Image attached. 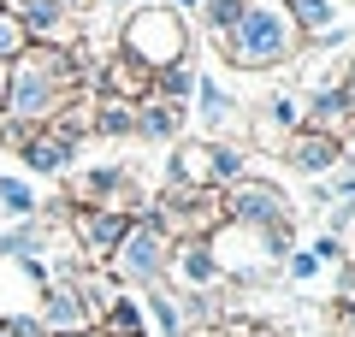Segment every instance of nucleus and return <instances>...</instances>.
Masks as SVG:
<instances>
[{
	"label": "nucleus",
	"instance_id": "obj_1",
	"mask_svg": "<svg viewBox=\"0 0 355 337\" xmlns=\"http://www.w3.org/2000/svg\"><path fill=\"white\" fill-rule=\"evenodd\" d=\"M95 83V65H83L77 48H48V42H30L6 77H0V112L18 119V125L42 130L53 125L71 101H83V89Z\"/></svg>",
	"mask_w": 355,
	"mask_h": 337
},
{
	"label": "nucleus",
	"instance_id": "obj_2",
	"mask_svg": "<svg viewBox=\"0 0 355 337\" xmlns=\"http://www.w3.org/2000/svg\"><path fill=\"white\" fill-rule=\"evenodd\" d=\"M214 48H219V60L237 65V71H279V65H291L308 42H302V30H296V18H291L284 0H243L237 24H231L225 36H214Z\"/></svg>",
	"mask_w": 355,
	"mask_h": 337
},
{
	"label": "nucleus",
	"instance_id": "obj_3",
	"mask_svg": "<svg viewBox=\"0 0 355 337\" xmlns=\"http://www.w3.org/2000/svg\"><path fill=\"white\" fill-rule=\"evenodd\" d=\"M119 53L142 71H166V65H184L190 60V24L172 12V6H142V12L125 18L119 30Z\"/></svg>",
	"mask_w": 355,
	"mask_h": 337
},
{
	"label": "nucleus",
	"instance_id": "obj_4",
	"mask_svg": "<svg viewBox=\"0 0 355 337\" xmlns=\"http://www.w3.org/2000/svg\"><path fill=\"white\" fill-rule=\"evenodd\" d=\"M166 254H172V237L154 225V213H137L101 273L125 290H154V284H166Z\"/></svg>",
	"mask_w": 355,
	"mask_h": 337
},
{
	"label": "nucleus",
	"instance_id": "obj_5",
	"mask_svg": "<svg viewBox=\"0 0 355 337\" xmlns=\"http://www.w3.org/2000/svg\"><path fill=\"white\" fill-rule=\"evenodd\" d=\"M207 254H214V266H219V284H261L266 273H272V249H266V231H249V225H231V219H219L214 231H207Z\"/></svg>",
	"mask_w": 355,
	"mask_h": 337
},
{
	"label": "nucleus",
	"instance_id": "obj_6",
	"mask_svg": "<svg viewBox=\"0 0 355 337\" xmlns=\"http://www.w3.org/2000/svg\"><path fill=\"white\" fill-rule=\"evenodd\" d=\"M219 219L249 225V231H272V225H296L291 219V196L272 178H237L219 189Z\"/></svg>",
	"mask_w": 355,
	"mask_h": 337
},
{
	"label": "nucleus",
	"instance_id": "obj_7",
	"mask_svg": "<svg viewBox=\"0 0 355 337\" xmlns=\"http://www.w3.org/2000/svg\"><path fill=\"white\" fill-rule=\"evenodd\" d=\"M154 225H160L166 237H207L219 225V189H190V184H166L160 196L148 201Z\"/></svg>",
	"mask_w": 355,
	"mask_h": 337
},
{
	"label": "nucleus",
	"instance_id": "obj_8",
	"mask_svg": "<svg viewBox=\"0 0 355 337\" xmlns=\"http://www.w3.org/2000/svg\"><path fill=\"white\" fill-rule=\"evenodd\" d=\"M65 225H71L77 266H107L130 219H125V213H113V207H71V213H65Z\"/></svg>",
	"mask_w": 355,
	"mask_h": 337
},
{
	"label": "nucleus",
	"instance_id": "obj_9",
	"mask_svg": "<svg viewBox=\"0 0 355 337\" xmlns=\"http://www.w3.org/2000/svg\"><path fill=\"white\" fill-rule=\"evenodd\" d=\"M48 290V266L24 261V254H0V325L36 320V302Z\"/></svg>",
	"mask_w": 355,
	"mask_h": 337
},
{
	"label": "nucleus",
	"instance_id": "obj_10",
	"mask_svg": "<svg viewBox=\"0 0 355 337\" xmlns=\"http://www.w3.org/2000/svg\"><path fill=\"white\" fill-rule=\"evenodd\" d=\"M36 325H42V337H65V331H89V308H83V296H77V284H71V273H60V278H48V290H42V302H36Z\"/></svg>",
	"mask_w": 355,
	"mask_h": 337
},
{
	"label": "nucleus",
	"instance_id": "obj_11",
	"mask_svg": "<svg viewBox=\"0 0 355 337\" xmlns=\"http://www.w3.org/2000/svg\"><path fill=\"white\" fill-rule=\"evenodd\" d=\"M166 290H219V266L207 254V237H178L166 254Z\"/></svg>",
	"mask_w": 355,
	"mask_h": 337
},
{
	"label": "nucleus",
	"instance_id": "obj_12",
	"mask_svg": "<svg viewBox=\"0 0 355 337\" xmlns=\"http://www.w3.org/2000/svg\"><path fill=\"white\" fill-rule=\"evenodd\" d=\"M12 18L24 24L30 42H48V48H77V30H71V12L60 0H6Z\"/></svg>",
	"mask_w": 355,
	"mask_h": 337
},
{
	"label": "nucleus",
	"instance_id": "obj_13",
	"mask_svg": "<svg viewBox=\"0 0 355 337\" xmlns=\"http://www.w3.org/2000/svg\"><path fill=\"white\" fill-rule=\"evenodd\" d=\"M284 160L296 166L302 178H326L343 166V137H326V130H296V137H284Z\"/></svg>",
	"mask_w": 355,
	"mask_h": 337
},
{
	"label": "nucleus",
	"instance_id": "obj_14",
	"mask_svg": "<svg viewBox=\"0 0 355 337\" xmlns=\"http://www.w3.org/2000/svg\"><path fill=\"white\" fill-rule=\"evenodd\" d=\"M296 130H302V101H296L291 89H272V95L261 101V112H254L249 137L261 142V148H284V137H296Z\"/></svg>",
	"mask_w": 355,
	"mask_h": 337
},
{
	"label": "nucleus",
	"instance_id": "obj_15",
	"mask_svg": "<svg viewBox=\"0 0 355 337\" xmlns=\"http://www.w3.org/2000/svg\"><path fill=\"white\" fill-rule=\"evenodd\" d=\"M77 148H83V137H71V130H60V125H42L36 137L24 142V166L30 172H42V178H53V172H65V166L77 160Z\"/></svg>",
	"mask_w": 355,
	"mask_h": 337
},
{
	"label": "nucleus",
	"instance_id": "obj_16",
	"mask_svg": "<svg viewBox=\"0 0 355 337\" xmlns=\"http://www.w3.org/2000/svg\"><path fill=\"white\" fill-rule=\"evenodd\" d=\"M196 119H202V130L207 137H225V130H237V101L225 95V83H219V77H207V71H196Z\"/></svg>",
	"mask_w": 355,
	"mask_h": 337
},
{
	"label": "nucleus",
	"instance_id": "obj_17",
	"mask_svg": "<svg viewBox=\"0 0 355 337\" xmlns=\"http://www.w3.org/2000/svg\"><path fill=\"white\" fill-rule=\"evenodd\" d=\"M166 184H190V189H214V142H178Z\"/></svg>",
	"mask_w": 355,
	"mask_h": 337
},
{
	"label": "nucleus",
	"instance_id": "obj_18",
	"mask_svg": "<svg viewBox=\"0 0 355 337\" xmlns=\"http://www.w3.org/2000/svg\"><path fill=\"white\" fill-rule=\"evenodd\" d=\"M190 125V112L184 107H166V101H142L137 107V137L142 142H178Z\"/></svg>",
	"mask_w": 355,
	"mask_h": 337
},
{
	"label": "nucleus",
	"instance_id": "obj_19",
	"mask_svg": "<svg viewBox=\"0 0 355 337\" xmlns=\"http://www.w3.org/2000/svg\"><path fill=\"white\" fill-rule=\"evenodd\" d=\"M89 331H95V337H148V320H142V302L119 290V296L107 302V313H101L95 325H89Z\"/></svg>",
	"mask_w": 355,
	"mask_h": 337
},
{
	"label": "nucleus",
	"instance_id": "obj_20",
	"mask_svg": "<svg viewBox=\"0 0 355 337\" xmlns=\"http://www.w3.org/2000/svg\"><path fill=\"white\" fill-rule=\"evenodd\" d=\"M89 130L95 137H137V107L113 95H89Z\"/></svg>",
	"mask_w": 355,
	"mask_h": 337
},
{
	"label": "nucleus",
	"instance_id": "obj_21",
	"mask_svg": "<svg viewBox=\"0 0 355 337\" xmlns=\"http://www.w3.org/2000/svg\"><path fill=\"white\" fill-rule=\"evenodd\" d=\"M190 95H196L190 60H184V65H166V71L148 77V101H166V107H184V112H190Z\"/></svg>",
	"mask_w": 355,
	"mask_h": 337
},
{
	"label": "nucleus",
	"instance_id": "obj_22",
	"mask_svg": "<svg viewBox=\"0 0 355 337\" xmlns=\"http://www.w3.org/2000/svg\"><path fill=\"white\" fill-rule=\"evenodd\" d=\"M142 320H154L148 337H184V313H178V302H172V290H166V284L142 290Z\"/></svg>",
	"mask_w": 355,
	"mask_h": 337
},
{
	"label": "nucleus",
	"instance_id": "obj_23",
	"mask_svg": "<svg viewBox=\"0 0 355 337\" xmlns=\"http://www.w3.org/2000/svg\"><path fill=\"white\" fill-rule=\"evenodd\" d=\"M0 219H36V189L24 178H0Z\"/></svg>",
	"mask_w": 355,
	"mask_h": 337
},
{
	"label": "nucleus",
	"instance_id": "obj_24",
	"mask_svg": "<svg viewBox=\"0 0 355 337\" xmlns=\"http://www.w3.org/2000/svg\"><path fill=\"white\" fill-rule=\"evenodd\" d=\"M237 178H249V154L231 148V142H214V189L237 184Z\"/></svg>",
	"mask_w": 355,
	"mask_h": 337
},
{
	"label": "nucleus",
	"instance_id": "obj_25",
	"mask_svg": "<svg viewBox=\"0 0 355 337\" xmlns=\"http://www.w3.org/2000/svg\"><path fill=\"white\" fill-rule=\"evenodd\" d=\"M30 48V36H24V24H18L12 18V6H6V0H0V65H12L18 53Z\"/></svg>",
	"mask_w": 355,
	"mask_h": 337
},
{
	"label": "nucleus",
	"instance_id": "obj_26",
	"mask_svg": "<svg viewBox=\"0 0 355 337\" xmlns=\"http://www.w3.org/2000/svg\"><path fill=\"white\" fill-rule=\"evenodd\" d=\"M237 12H243V0H202V24H207V36H225L231 24H237Z\"/></svg>",
	"mask_w": 355,
	"mask_h": 337
},
{
	"label": "nucleus",
	"instance_id": "obj_27",
	"mask_svg": "<svg viewBox=\"0 0 355 337\" xmlns=\"http://www.w3.org/2000/svg\"><path fill=\"white\" fill-rule=\"evenodd\" d=\"M284 273H291L296 284H308V278H320V261L308 249H291V254H284Z\"/></svg>",
	"mask_w": 355,
	"mask_h": 337
},
{
	"label": "nucleus",
	"instance_id": "obj_28",
	"mask_svg": "<svg viewBox=\"0 0 355 337\" xmlns=\"http://www.w3.org/2000/svg\"><path fill=\"white\" fill-rule=\"evenodd\" d=\"M331 337H355V302H331Z\"/></svg>",
	"mask_w": 355,
	"mask_h": 337
},
{
	"label": "nucleus",
	"instance_id": "obj_29",
	"mask_svg": "<svg viewBox=\"0 0 355 337\" xmlns=\"http://www.w3.org/2000/svg\"><path fill=\"white\" fill-rule=\"evenodd\" d=\"M0 337H42L36 320H12V325H0Z\"/></svg>",
	"mask_w": 355,
	"mask_h": 337
},
{
	"label": "nucleus",
	"instance_id": "obj_30",
	"mask_svg": "<svg viewBox=\"0 0 355 337\" xmlns=\"http://www.w3.org/2000/svg\"><path fill=\"white\" fill-rule=\"evenodd\" d=\"M172 12L178 18H196V12H202V0H172Z\"/></svg>",
	"mask_w": 355,
	"mask_h": 337
},
{
	"label": "nucleus",
	"instance_id": "obj_31",
	"mask_svg": "<svg viewBox=\"0 0 355 337\" xmlns=\"http://www.w3.org/2000/svg\"><path fill=\"white\" fill-rule=\"evenodd\" d=\"M60 6H65L71 18H77V12H89V0H60Z\"/></svg>",
	"mask_w": 355,
	"mask_h": 337
},
{
	"label": "nucleus",
	"instance_id": "obj_32",
	"mask_svg": "<svg viewBox=\"0 0 355 337\" xmlns=\"http://www.w3.org/2000/svg\"><path fill=\"white\" fill-rule=\"evenodd\" d=\"M349 125H355V119H349ZM343 154H349V160H355V130H349V142H343Z\"/></svg>",
	"mask_w": 355,
	"mask_h": 337
},
{
	"label": "nucleus",
	"instance_id": "obj_33",
	"mask_svg": "<svg viewBox=\"0 0 355 337\" xmlns=\"http://www.w3.org/2000/svg\"><path fill=\"white\" fill-rule=\"evenodd\" d=\"M89 6H107V0H89Z\"/></svg>",
	"mask_w": 355,
	"mask_h": 337
}]
</instances>
